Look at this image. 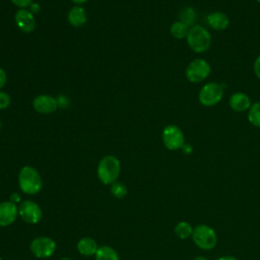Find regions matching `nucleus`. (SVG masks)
Returning a JSON list of instances; mask_svg holds the SVG:
<instances>
[{
  "mask_svg": "<svg viewBox=\"0 0 260 260\" xmlns=\"http://www.w3.org/2000/svg\"><path fill=\"white\" fill-rule=\"evenodd\" d=\"M189 48L197 54L206 52L211 45V35L207 28L200 24H194L189 28L186 37Z\"/></svg>",
  "mask_w": 260,
  "mask_h": 260,
  "instance_id": "nucleus-1",
  "label": "nucleus"
},
{
  "mask_svg": "<svg viewBox=\"0 0 260 260\" xmlns=\"http://www.w3.org/2000/svg\"><path fill=\"white\" fill-rule=\"evenodd\" d=\"M18 186L24 194L35 195L41 191L43 187V180L35 168L24 166L18 174Z\"/></svg>",
  "mask_w": 260,
  "mask_h": 260,
  "instance_id": "nucleus-2",
  "label": "nucleus"
},
{
  "mask_svg": "<svg viewBox=\"0 0 260 260\" xmlns=\"http://www.w3.org/2000/svg\"><path fill=\"white\" fill-rule=\"evenodd\" d=\"M121 165L120 160L115 155L104 156L96 169L99 180L105 185H112L115 183L120 175Z\"/></svg>",
  "mask_w": 260,
  "mask_h": 260,
  "instance_id": "nucleus-3",
  "label": "nucleus"
},
{
  "mask_svg": "<svg viewBox=\"0 0 260 260\" xmlns=\"http://www.w3.org/2000/svg\"><path fill=\"white\" fill-rule=\"evenodd\" d=\"M194 244L201 250H211L216 246L217 236L215 231L207 224H198L194 228L192 234Z\"/></svg>",
  "mask_w": 260,
  "mask_h": 260,
  "instance_id": "nucleus-4",
  "label": "nucleus"
},
{
  "mask_svg": "<svg viewBox=\"0 0 260 260\" xmlns=\"http://www.w3.org/2000/svg\"><path fill=\"white\" fill-rule=\"evenodd\" d=\"M211 73L210 64L203 58H196L192 60L185 70L186 78L192 83H199L204 81Z\"/></svg>",
  "mask_w": 260,
  "mask_h": 260,
  "instance_id": "nucleus-5",
  "label": "nucleus"
},
{
  "mask_svg": "<svg viewBox=\"0 0 260 260\" xmlns=\"http://www.w3.org/2000/svg\"><path fill=\"white\" fill-rule=\"evenodd\" d=\"M223 98V87L217 82L204 84L198 93V101L204 107H213Z\"/></svg>",
  "mask_w": 260,
  "mask_h": 260,
  "instance_id": "nucleus-6",
  "label": "nucleus"
},
{
  "mask_svg": "<svg viewBox=\"0 0 260 260\" xmlns=\"http://www.w3.org/2000/svg\"><path fill=\"white\" fill-rule=\"evenodd\" d=\"M164 145L169 150L182 149L185 142V135L181 128L177 125H168L164 128L161 133Z\"/></svg>",
  "mask_w": 260,
  "mask_h": 260,
  "instance_id": "nucleus-7",
  "label": "nucleus"
},
{
  "mask_svg": "<svg viewBox=\"0 0 260 260\" xmlns=\"http://www.w3.org/2000/svg\"><path fill=\"white\" fill-rule=\"evenodd\" d=\"M29 249L32 255L37 258H50L56 251V242L50 237H37L30 242Z\"/></svg>",
  "mask_w": 260,
  "mask_h": 260,
  "instance_id": "nucleus-8",
  "label": "nucleus"
},
{
  "mask_svg": "<svg viewBox=\"0 0 260 260\" xmlns=\"http://www.w3.org/2000/svg\"><path fill=\"white\" fill-rule=\"evenodd\" d=\"M18 216L30 224H36L43 218L42 208L32 200H23L18 205Z\"/></svg>",
  "mask_w": 260,
  "mask_h": 260,
  "instance_id": "nucleus-9",
  "label": "nucleus"
},
{
  "mask_svg": "<svg viewBox=\"0 0 260 260\" xmlns=\"http://www.w3.org/2000/svg\"><path fill=\"white\" fill-rule=\"evenodd\" d=\"M14 20L17 27L23 32H31L36 28V18L26 8H19L14 15Z\"/></svg>",
  "mask_w": 260,
  "mask_h": 260,
  "instance_id": "nucleus-10",
  "label": "nucleus"
},
{
  "mask_svg": "<svg viewBox=\"0 0 260 260\" xmlns=\"http://www.w3.org/2000/svg\"><path fill=\"white\" fill-rule=\"evenodd\" d=\"M35 111L40 114L54 113L58 108V101L49 94H40L32 101Z\"/></svg>",
  "mask_w": 260,
  "mask_h": 260,
  "instance_id": "nucleus-11",
  "label": "nucleus"
},
{
  "mask_svg": "<svg viewBox=\"0 0 260 260\" xmlns=\"http://www.w3.org/2000/svg\"><path fill=\"white\" fill-rule=\"evenodd\" d=\"M18 216V206L9 201L0 202V226L12 224Z\"/></svg>",
  "mask_w": 260,
  "mask_h": 260,
  "instance_id": "nucleus-12",
  "label": "nucleus"
},
{
  "mask_svg": "<svg viewBox=\"0 0 260 260\" xmlns=\"http://www.w3.org/2000/svg\"><path fill=\"white\" fill-rule=\"evenodd\" d=\"M229 105L233 111L237 113H243L250 109L252 102L248 94L242 91H237L230 96Z\"/></svg>",
  "mask_w": 260,
  "mask_h": 260,
  "instance_id": "nucleus-13",
  "label": "nucleus"
},
{
  "mask_svg": "<svg viewBox=\"0 0 260 260\" xmlns=\"http://www.w3.org/2000/svg\"><path fill=\"white\" fill-rule=\"evenodd\" d=\"M207 23L208 25L217 31L225 30L230 25V18L229 16L221 12V11H214L207 15Z\"/></svg>",
  "mask_w": 260,
  "mask_h": 260,
  "instance_id": "nucleus-14",
  "label": "nucleus"
},
{
  "mask_svg": "<svg viewBox=\"0 0 260 260\" xmlns=\"http://www.w3.org/2000/svg\"><path fill=\"white\" fill-rule=\"evenodd\" d=\"M76 248H77V251L79 252V254L88 257V256L95 255V253L99 249V246L92 238L83 237L78 241Z\"/></svg>",
  "mask_w": 260,
  "mask_h": 260,
  "instance_id": "nucleus-15",
  "label": "nucleus"
},
{
  "mask_svg": "<svg viewBox=\"0 0 260 260\" xmlns=\"http://www.w3.org/2000/svg\"><path fill=\"white\" fill-rule=\"evenodd\" d=\"M68 21L72 26H82L86 22L85 9L79 5L72 7L68 13Z\"/></svg>",
  "mask_w": 260,
  "mask_h": 260,
  "instance_id": "nucleus-16",
  "label": "nucleus"
},
{
  "mask_svg": "<svg viewBox=\"0 0 260 260\" xmlns=\"http://www.w3.org/2000/svg\"><path fill=\"white\" fill-rule=\"evenodd\" d=\"M94 257L95 260H120L117 251L107 245L99 247Z\"/></svg>",
  "mask_w": 260,
  "mask_h": 260,
  "instance_id": "nucleus-17",
  "label": "nucleus"
},
{
  "mask_svg": "<svg viewBox=\"0 0 260 260\" xmlns=\"http://www.w3.org/2000/svg\"><path fill=\"white\" fill-rule=\"evenodd\" d=\"M189 28L190 27L186 23H184L181 20H178V21H175L172 23V25L170 27V31H171V35L175 39L182 40V39H186Z\"/></svg>",
  "mask_w": 260,
  "mask_h": 260,
  "instance_id": "nucleus-18",
  "label": "nucleus"
},
{
  "mask_svg": "<svg viewBox=\"0 0 260 260\" xmlns=\"http://www.w3.org/2000/svg\"><path fill=\"white\" fill-rule=\"evenodd\" d=\"M194 228L187 221H179L175 226V234L181 240H186L192 237Z\"/></svg>",
  "mask_w": 260,
  "mask_h": 260,
  "instance_id": "nucleus-19",
  "label": "nucleus"
},
{
  "mask_svg": "<svg viewBox=\"0 0 260 260\" xmlns=\"http://www.w3.org/2000/svg\"><path fill=\"white\" fill-rule=\"evenodd\" d=\"M248 121L252 126L260 128V102H255L248 110Z\"/></svg>",
  "mask_w": 260,
  "mask_h": 260,
  "instance_id": "nucleus-20",
  "label": "nucleus"
},
{
  "mask_svg": "<svg viewBox=\"0 0 260 260\" xmlns=\"http://www.w3.org/2000/svg\"><path fill=\"white\" fill-rule=\"evenodd\" d=\"M196 19V11L192 7H185L180 13V20L186 23L189 27L194 25Z\"/></svg>",
  "mask_w": 260,
  "mask_h": 260,
  "instance_id": "nucleus-21",
  "label": "nucleus"
},
{
  "mask_svg": "<svg viewBox=\"0 0 260 260\" xmlns=\"http://www.w3.org/2000/svg\"><path fill=\"white\" fill-rule=\"evenodd\" d=\"M111 194L116 198H124L127 195V187L121 182H115L110 187Z\"/></svg>",
  "mask_w": 260,
  "mask_h": 260,
  "instance_id": "nucleus-22",
  "label": "nucleus"
},
{
  "mask_svg": "<svg viewBox=\"0 0 260 260\" xmlns=\"http://www.w3.org/2000/svg\"><path fill=\"white\" fill-rule=\"evenodd\" d=\"M11 102L10 95L5 91H0V110H4L9 107Z\"/></svg>",
  "mask_w": 260,
  "mask_h": 260,
  "instance_id": "nucleus-23",
  "label": "nucleus"
},
{
  "mask_svg": "<svg viewBox=\"0 0 260 260\" xmlns=\"http://www.w3.org/2000/svg\"><path fill=\"white\" fill-rule=\"evenodd\" d=\"M11 2L19 8H26L34 2V0H11Z\"/></svg>",
  "mask_w": 260,
  "mask_h": 260,
  "instance_id": "nucleus-24",
  "label": "nucleus"
},
{
  "mask_svg": "<svg viewBox=\"0 0 260 260\" xmlns=\"http://www.w3.org/2000/svg\"><path fill=\"white\" fill-rule=\"evenodd\" d=\"M253 69H254L255 75L258 77V79H260V55L255 59L253 64Z\"/></svg>",
  "mask_w": 260,
  "mask_h": 260,
  "instance_id": "nucleus-25",
  "label": "nucleus"
},
{
  "mask_svg": "<svg viewBox=\"0 0 260 260\" xmlns=\"http://www.w3.org/2000/svg\"><path fill=\"white\" fill-rule=\"evenodd\" d=\"M28 10L32 13V14H36L40 11V5L36 2H32L29 6H28Z\"/></svg>",
  "mask_w": 260,
  "mask_h": 260,
  "instance_id": "nucleus-26",
  "label": "nucleus"
},
{
  "mask_svg": "<svg viewBox=\"0 0 260 260\" xmlns=\"http://www.w3.org/2000/svg\"><path fill=\"white\" fill-rule=\"evenodd\" d=\"M6 72L2 69V68H0V89L3 87V85L5 84V82H6Z\"/></svg>",
  "mask_w": 260,
  "mask_h": 260,
  "instance_id": "nucleus-27",
  "label": "nucleus"
},
{
  "mask_svg": "<svg viewBox=\"0 0 260 260\" xmlns=\"http://www.w3.org/2000/svg\"><path fill=\"white\" fill-rule=\"evenodd\" d=\"M11 202H13V203H18V202H20V196H19V194L18 193H12L11 194V196H10V199H9Z\"/></svg>",
  "mask_w": 260,
  "mask_h": 260,
  "instance_id": "nucleus-28",
  "label": "nucleus"
},
{
  "mask_svg": "<svg viewBox=\"0 0 260 260\" xmlns=\"http://www.w3.org/2000/svg\"><path fill=\"white\" fill-rule=\"evenodd\" d=\"M182 149H183V151H184L185 153H187V154L192 152V146H191L189 143H185V144L183 145Z\"/></svg>",
  "mask_w": 260,
  "mask_h": 260,
  "instance_id": "nucleus-29",
  "label": "nucleus"
},
{
  "mask_svg": "<svg viewBox=\"0 0 260 260\" xmlns=\"http://www.w3.org/2000/svg\"><path fill=\"white\" fill-rule=\"evenodd\" d=\"M216 260H237V258H236V257H234V256L225 255V256H221V257L217 258Z\"/></svg>",
  "mask_w": 260,
  "mask_h": 260,
  "instance_id": "nucleus-30",
  "label": "nucleus"
},
{
  "mask_svg": "<svg viewBox=\"0 0 260 260\" xmlns=\"http://www.w3.org/2000/svg\"><path fill=\"white\" fill-rule=\"evenodd\" d=\"M72 2H74L75 4H82V3H84V2H86L87 0H71Z\"/></svg>",
  "mask_w": 260,
  "mask_h": 260,
  "instance_id": "nucleus-31",
  "label": "nucleus"
},
{
  "mask_svg": "<svg viewBox=\"0 0 260 260\" xmlns=\"http://www.w3.org/2000/svg\"><path fill=\"white\" fill-rule=\"evenodd\" d=\"M193 260H208V259L206 257H204V256H197Z\"/></svg>",
  "mask_w": 260,
  "mask_h": 260,
  "instance_id": "nucleus-32",
  "label": "nucleus"
},
{
  "mask_svg": "<svg viewBox=\"0 0 260 260\" xmlns=\"http://www.w3.org/2000/svg\"><path fill=\"white\" fill-rule=\"evenodd\" d=\"M60 260H72V259H70V258H68V257H64V258H61Z\"/></svg>",
  "mask_w": 260,
  "mask_h": 260,
  "instance_id": "nucleus-33",
  "label": "nucleus"
},
{
  "mask_svg": "<svg viewBox=\"0 0 260 260\" xmlns=\"http://www.w3.org/2000/svg\"><path fill=\"white\" fill-rule=\"evenodd\" d=\"M256 1H257V2H258V3H260V0H256Z\"/></svg>",
  "mask_w": 260,
  "mask_h": 260,
  "instance_id": "nucleus-34",
  "label": "nucleus"
},
{
  "mask_svg": "<svg viewBox=\"0 0 260 260\" xmlns=\"http://www.w3.org/2000/svg\"><path fill=\"white\" fill-rule=\"evenodd\" d=\"M0 260H4V259H3V258H1V257H0Z\"/></svg>",
  "mask_w": 260,
  "mask_h": 260,
  "instance_id": "nucleus-35",
  "label": "nucleus"
},
{
  "mask_svg": "<svg viewBox=\"0 0 260 260\" xmlns=\"http://www.w3.org/2000/svg\"><path fill=\"white\" fill-rule=\"evenodd\" d=\"M0 129H1V122H0Z\"/></svg>",
  "mask_w": 260,
  "mask_h": 260,
  "instance_id": "nucleus-36",
  "label": "nucleus"
}]
</instances>
